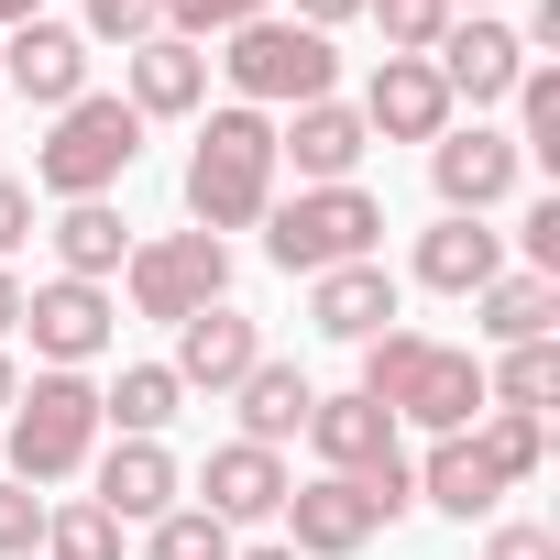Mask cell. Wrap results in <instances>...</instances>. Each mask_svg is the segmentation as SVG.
Wrapping results in <instances>:
<instances>
[{
  "mask_svg": "<svg viewBox=\"0 0 560 560\" xmlns=\"http://www.w3.org/2000/svg\"><path fill=\"white\" fill-rule=\"evenodd\" d=\"M352 396H374L385 418H418L429 440H451V429H472L483 418V363L472 352H451V341H429V330H374L363 341V385Z\"/></svg>",
  "mask_w": 560,
  "mask_h": 560,
  "instance_id": "obj_1",
  "label": "cell"
},
{
  "mask_svg": "<svg viewBox=\"0 0 560 560\" xmlns=\"http://www.w3.org/2000/svg\"><path fill=\"white\" fill-rule=\"evenodd\" d=\"M275 209V121L264 110H209L198 121V154H187V220L220 242V231H253Z\"/></svg>",
  "mask_w": 560,
  "mask_h": 560,
  "instance_id": "obj_2",
  "label": "cell"
},
{
  "mask_svg": "<svg viewBox=\"0 0 560 560\" xmlns=\"http://www.w3.org/2000/svg\"><path fill=\"white\" fill-rule=\"evenodd\" d=\"M143 154V110L132 100H67L56 132L34 143V187L45 198H110Z\"/></svg>",
  "mask_w": 560,
  "mask_h": 560,
  "instance_id": "obj_3",
  "label": "cell"
},
{
  "mask_svg": "<svg viewBox=\"0 0 560 560\" xmlns=\"http://www.w3.org/2000/svg\"><path fill=\"white\" fill-rule=\"evenodd\" d=\"M220 45H231L220 78L242 89V110H308V100H330V78H341L330 34H308V23H287V12H264V23H242V34H220Z\"/></svg>",
  "mask_w": 560,
  "mask_h": 560,
  "instance_id": "obj_4",
  "label": "cell"
},
{
  "mask_svg": "<svg viewBox=\"0 0 560 560\" xmlns=\"http://www.w3.org/2000/svg\"><path fill=\"white\" fill-rule=\"evenodd\" d=\"M385 242V198L374 187H298L287 209H264V253L287 275H330V264H374Z\"/></svg>",
  "mask_w": 560,
  "mask_h": 560,
  "instance_id": "obj_5",
  "label": "cell"
},
{
  "mask_svg": "<svg viewBox=\"0 0 560 560\" xmlns=\"http://www.w3.org/2000/svg\"><path fill=\"white\" fill-rule=\"evenodd\" d=\"M0 429H12V483H67L100 451V385L89 374H34Z\"/></svg>",
  "mask_w": 560,
  "mask_h": 560,
  "instance_id": "obj_6",
  "label": "cell"
},
{
  "mask_svg": "<svg viewBox=\"0 0 560 560\" xmlns=\"http://www.w3.org/2000/svg\"><path fill=\"white\" fill-rule=\"evenodd\" d=\"M121 287H132V319H198V308H220L231 298V242H209V231H165V242H132V264H121Z\"/></svg>",
  "mask_w": 560,
  "mask_h": 560,
  "instance_id": "obj_7",
  "label": "cell"
},
{
  "mask_svg": "<svg viewBox=\"0 0 560 560\" xmlns=\"http://www.w3.org/2000/svg\"><path fill=\"white\" fill-rule=\"evenodd\" d=\"M23 330H34L45 374H89V363L110 352L121 308H110V287H78V275H56V287H34V298H23Z\"/></svg>",
  "mask_w": 560,
  "mask_h": 560,
  "instance_id": "obj_8",
  "label": "cell"
},
{
  "mask_svg": "<svg viewBox=\"0 0 560 560\" xmlns=\"http://www.w3.org/2000/svg\"><path fill=\"white\" fill-rule=\"evenodd\" d=\"M275 516L298 527V538H287L298 560H352V549H363V538L385 527V516H374V494H363L352 472H319V483H287V505H275Z\"/></svg>",
  "mask_w": 560,
  "mask_h": 560,
  "instance_id": "obj_9",
  "label": "cell"
},
{
  "mask_svg": "<svg viewBox=\"0 0 560 560\" xmlns=\"http://www.w3.org/2000/svg\"><path fill=\"white\" fill-rule=\"evenodd\" d=\"M516 176H527V165H516V143H505V132H483V121H472V132L451 121V132L429 143V187H440V209H451V220H483Z\"/></svg>",
  "mask_w": 560,
  "mask_h": 560,
  "instance_id": "obj_10",
  "label": "cell"
},
{
  "mask_svg": "<svg viewBox=\"0 0 560 560\" xmlns=\"http://www.w3.org/2000/svg\"><path fill=\"white\" fill-rule=\"evenodd\" d=\"M0 78L34 110H67V100H89V34L78 23H12L0 34Z\"/></svg>",
  "mask_w": 560,
  "mask_h": 560,
  "instance_id": "obj_11",
  "label": "cell"
},
{
  "mask_svg": "<svg viewBox=\"0 0 560 560\" xmlns=\"http://www.w3.org/2000/svg\"><path fill=\"white\" fill-rule=\"evenodd\" d=\"M363 154H374V132H363L352 100H308V110H287V132H275V165H298V187H352Z\"/></svg>",
  "mask_w": 560,
  "mask_h": 560,
  "instance_id": "obj_12",
  "label": "cell"
},
{
  "mask_svg": "<svg viewBox=\"0 0 560 560\" xmlns=\"http://www.w3.org/2000/svg\"><path fill=\"white\" fill-rule=\"evenodd\" d=\"M429 67H440V89H451V110H462V100L483 110V100H505V89L527 78V45H516V34H505L494 12H472V23H451V34L429 45Z\"/></svg>",
  "mask_w": 560,
  "mask_h": 560,
  "instance_id": "obj_13",
  "label": "cell"
},
{
  "mask_svg": "<svg viewBox=\"0 0 560 560\" xmlns=\"http://www.w3.org/2000/svg\"><path fill=\"white\" fill-rule=\"evenodd\" d=\"M363 132H374V143H440V132H451L440 67H429V56H385L374 89H363Z\"/></svg>",
  "mask_w": 560,
  "mask_h": 560,
  "instance_id": "obj_14",
  "label": "cell"
},
{
  "mask_svg": "<svg viewBox=\"0 0 560 560\" xmlns=\"http://www.w3.org/2000/svg\"><path fill=\"white\" fill-rule=\"evenodd\" d=\"M253 363H264V330H253L231 298H220V308H198V319H176V363H165V374H176L187 396H231Z\"/></svg>",
  "mask_w": 560,
  "mask_h": 560,
  "instance_id": "obj_15",
  "label": "cell"
},
{
  "mask_svg": "<svg viewBox=\"0 0 560 560\" xmlns=\"http://www.w3.org/2000/svg\"><path fill=\"white\" fill-rule=\"evenodd\" d=\"M176 494H187V472H176V451L165 440H110L100 451V516H121V527H154V516H176Z\"/></svg>",
  "mask_w": 560,
  "mask_h": 560,
  "instance_id": "obj_16",
  "label": "cell"
},
{
  "mask_svg": "<svg viewBox=\"0 0 560 560\" xmlns=\"http://www.w3.org/2000/svg\"><path fill=\"white\" fill-rule=\"evenodd\" d=\"M121 67H132L121 100H132L143 121H187V110H209V45H187V34H143Z\"/></svg>",
  "mask_w": 560,
  "mask_h": 560,
  "instance_id": "obj_17",
  "label": "cell"
},
{
  "mask_svg": "<svg viewBox=\"0 0 560 560\" xmlns=\"http://www.w3.org/2000/svg\"><path fill=\"white\" fill-rule=\"evenodd\" d=\"M275 505H287V462H275L264 440H220L209 472H198V516L253 527V516H275Z\"/></svg>",
  "mask_w": 560,
  "mask_h": 560,
  "instance_id": "obj_18",
  "label": "cell"
},
{
  "mask_svg": "<svg viewBox=\"0 0 560 560\" xmlns=\"http://www.w3.org/2000/svg\"><path fill=\"white\" fill-rule=\"evenodd\" d=\"M308 319H319V341H374V330H396V275L385 264H330V275H308Z\"/></svg>",
  "mask_w": 560,
  "mask_h": 560,
  "instance_id": "obj_19",
  "label": "cell"
},
{
  "mask_svg": "<svg viewBox=\"0 0 560 560\" xmlns=\"http://www.w3.org/2000/svg\"><path fill=\"white\" fill-rule=\"evenodd\" d=\"M505 275V231H483V220H440V231H418V287H440V298H483Z\"/></svg>",
  "mask_w": 560,
  "mask_h": 560,
  "instance_id": "obj_20",
  "label": "cell"
},
{
  "mask_svg": "<svg viewBox=\"0 0 560 560\" xmlns=\"http://www.w3.org/2000/svg\"><path fill=\"white\" fill-rule=\"evenodd\" d=\"M308 451H319V472H374L396 451V418L374 396H319L308 407Z\"/></svg>",
  "mask_w": 560,
  "mask_h": 560,
  "instance_id": "obj_21",
  "label": "cell"
},
{
  "mask_svg": "<svg viewBox=\"0 0 560 560\" xmlns=\"http://www.w3.org/2000/svg\"><path fill=\"white\" fill-rule=\"evenodd\" d=\"M56 264L78 275V287H110V275L132 264V220H121L110 198H67V209H56Z\"/></svg>",
  "mask_w": 560,
  "mask_h": 560,
  "instance_id": "obj_22",
  "label": "cell"
},
{
  "mask_svg": "<svg viewBox=\"0 0 560 560\" xmlns=\"http://www.w3.org/2000/svg\"><path fill=\"white\" fill-rule=\"evenodd\" d=\"M231 396H242V440H264V451H275V440H298L308 407H319V385H308L298 363H253Z\"/></svg>",
  "mask_w": 560,
  "mask_h": 560,
  "instance_id": "obj_23",
  "label": "cell"
},
{
  "mask_svg": "<svg viewBox=\"0 0 560 560\" xmlns=\"http://www.w3.org/2000/svg\"><path fill=\"white\" fill-rule=\"evenodd\" d=\"M549 319H560V275H494V287L472 298V330L483 341H549Z\"/></svg>",
  "mask_w": 560,
  "mask_h": 560,
  "instance_id": "obj_24",
  "label": "cell"
},
{
  "mask_svg": "<svg viewBox=\"0 0 560 560\" xmlns=\"http://www.w3.org/2000/svg\"><path fill=\"white\" fill-rule=\"evenodd\" d=\"M494 472H483V451H472V429H451L429 462H418V505H440V516H494Z\"/></svg>",
  "mask_w": 560,
  "mask_h": 560,
  "instance_id": "obj_25",
  "label": "cell"
},
{
  "mask_svg": "<svg viewBox=\"0 0 560 560\" xmlns=\"http://www.w3.org/2000/svg\"><path fill=\"white\" fill-rule=\"evenodd\" d=\"M176 407H187V385H176L165 363H121V385L100 396V429H121V440H165Z\"/></svg>",
  "mask_w": 560,
  "mask_h": 560,
  "instance_id": "obj_26",
  "label": "cell"
},
{
  "mask_svg": "<svg viewBox=\"0 0 560 560\" xmlns=\"http://www.w3.org/2000/svg\"><path fill=\"white\" fill-rule=\"evenodd\" d=\"M560 396V341H516L494 374H483V407H516V418H538Z\"/></svg>",
  "mask_w": 560,
  "mask_h": 560,
  "instance_id": "obj_27",
  "label": "cell"
},
{
  "mask_svg": "<svg viewBox=\"0 0 560 560\" xmlns=\"http://www.w3.org/2000/svg\"><path fill=\"white\" fill-rule=\"evenodd\" d=\"M472 451H483V472H494V483H527V472L549 462V429H538V418H516V407H483Z\"/></svg>",
  "mask_w": 560,
  "mask_h": 560,
  "instance_id": "obj_28",
  "label": "cell"
},
{
  "mask_svg": "<svg viewBox=\"0 0 560 560\" xmlns=\"http://www.w3.org/2000/svg\"><path fill=\"white\" fill-rule=\"evenodd\" d=\"M45 560H121V516H100V505H45Z\"/></svg>",
  "mask_w": 560,
  "mask_h": 560,
  "instance_id": "obj_29",
  "label": "cell"
},
{
  "mask_svg": "<svg viewBox=\"0 0 560 560\" xmlns=\"http://www.w3.org/2000/svg\"><path fill=\"white\" fill-rule=\"evenodd\" d=\"M143 560H231V527H220V516H198V505H176V516H154V527H143Z\"/></svg>",
  "mask_w": 560,
  "mask_h": 560,
  "instance_id": "obj_30",
  "label": "cell"
},
{
  "mask_svg": "<svg viewBox=\"0 0 560 560\" xmlns=\"http://www.w3.org/2000/svg\"><path fill=\"white\" fill-rule=\"evenodd\" d=\"M363 12L385 23V56H429V45H440V34L462 23L451 0H363Z\"/></svg>",
  "mask_w": 560,
  "mask_h": 560,
  "instance_id": "obj_31",
  "label": "cell"
},
{
  "mask_svg": "<svg viewBox=\"0 0 560 560\" xmlns=\"http://www.w3.org/2000/svg\"><path fill=\"white\" fill-rule=\"evenodd\" d=\"M78 34L89 45H143V34H165V0H78Z\"/></svg>",
  "mask_w": 560,
  "mask_h": 560,
  "instance_id": "obj_32",
  "label": "cell"
},
{
  "mask_svg": "<svg viewBox=\"0 0 560 560\" xmlns=\"http://www.w3.org/2000/svg\"><path fill=\"white\" fill-rule=\"evenodd\" d=\"M275 0H165V34H187V45H209V34H242V23H264Z\"/></svg>",
  "mask_w": 560,
  "mask_h": 560,
  "instance_id": "obj_33",
  "label": "cell"
},
{
  "mask_svg": "<svg viewBox=\"0 0 560 560\" xmlns=\"http://www.w3.org/2000/svg\"><path fill=\"white\" fill-rule=\"evenodd\" d=\"M34 549H45V505H34V483L0 472V560H34Z\"/></svg>",
  "mask_w": 560,
  "mask_h": 560,
  "instance_id": "obj_34",
  "label": "cell"
},
{
  "mask_svg": "<svg viewBox=\"0 0 560 560\" xmlns=\"http://www.w3.org/2000/svg\"><path fill=\"white\" fill-rule=\"evenodd\" d=\"M516 242H527V275H560V198H538L516 220Z\"/></svg>",
  "mask_w": 560,
  "mask_h": 560,
  "instance_id": "obj_35",
  "label": "cell"
},
{
  "mask_svg": "<svg viewBox=\"0 0 560 560\" xmlns=\"http://www.w3.org/2000/svg\"><path fill=\"white\" fill-rule=\"evenodd\" d=\"M23 242H34V187H23V176H0V264H12Z\"/></svg>",
  "mask_w": 560,
  "mask_h": 560,
  "instance_id": "obj_36",
  "label": "cell"
},
{
  "mask_svg": "<svg viewBox=\"0 0 560 560\" xmlns=\"http://www.w3.org/2000/svg\"><path fill=\"white\" fill-rule=\"evenodd\" d=\"M483 560H560V538H549V527H494Z\"/></svg>",
  "mask_w": 560,
  "mask_h": 560,
  "instance_id": "obj_37",
  "label": "cell"
},
{
  "mask_svg": "<svg viewBox=\"0 0 560 560\" xmlns=\"http://www.w3.org/2000/svg\"><path fill=\"white\" fill-rule=\"evenodd\" d=\"M352 12H363V0H298L287 23H308V34H330V23H352Z\"/></svg>",
  "mask_w": 560,
  "mask_h": 560,
  "instance_id": "obj_38",
  "label": "cell"
},
{
  "mask_svg": "<svg viewBox=\"0 0 560 560\" xmlns=\"http://www.w3.org/2000/svg\"><path fill=\"white\" fill-rule=\"evenodd\" d=\"M12 330H23V275L0 264V341H12Z\"/></svg>",
  "mask_w": 560,
  "mask_h": 560,
  "instance_id": "obj_39",
  "label": "cell"
},
{
  "mask_svg": "<svg viewBox=\"0 0 560 560\" xmlns=\"http://www.w3.org/2000/svg\"><path fill=\"white\" fill-rule=\"evenodd\" d=\"M12 396H23V374H12V352H0V418H12Z\"/></svg>",
  "mask_w": 560,
  "mask_h": 560,
  "instance_id": "obj_40",
  "label": "cell"
},
{
  "mask_svg": "<svg viewBox=\"0 0 560 560\" xmlns=\"http://www.w3.org/2000/svg\"><path fill=\"white\" fill-rule=\"evenodd\" d=\"M451 12H462V0H451ZM472 12H494V0H472Z\"/></svg>",
  "mask_w": 560,
  "mask_h": 560,
  "instance_id": "obj_41",
  "label": "cell"
}]
</instances>
